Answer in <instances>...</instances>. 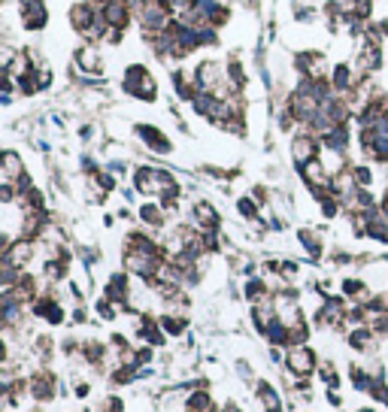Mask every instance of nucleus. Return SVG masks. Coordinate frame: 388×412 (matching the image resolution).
<instances>
[{
    "label": "nucleus",
    "instance_id": "nucleus-1",
    "mask_svg": "<svg viewBox=\"0 0 388 412\" xmlns=\"http://www.w3.org/2000/svg\"><path fill=\"white\" fill-rule=\"evenodd\" d=\"M285 367H289L291 376H298V379H310V376L318 370V358L306 342H301V346H291L289 352H285Z\"/></svg>",
    "mask_w": 388,
    "mask_h": 412
},
{
    "label": "nucleus",
    "instance_id": "nucleus-2",
    "mask_svg": "<svg viewBox=\"0 0 388 412\" xmlns=\"http://www.w3.org/2000/svg\"><path fill=\"white\" fill-rule=\"evenodd\" d=\"M124 91L134 94V97H140V100H155L158 88H155L152 73L146 70V67L134 64V67H128V73H124Z\"/></svg>",
    "mask_w": 388,
    "mask_h": 412
},
{
    "label": "nucleus",
    "instance_id": "nucleus-3",
    "mask_svg": "<svg viewBox=\"0 0 388 412\" xmlns=\"http://www.w3.org/2000/svg\"><path fill=\"white\" fill-rule=\"evenodd\" d=\"M322 140H318L316 134H310V131H303V134H298L291 140V158H294V164L298 167H303V164H310V161H316V158H322Z\"/></svg>",
    "mask_w": 388,
    "mask_h": 412
},
{
    "label": "nucleus",
    "instance_id": "nucleus-4",
    "mask_svg": "<svg viewBox=\"0 0 388 412\" xmlns=\"http://www.w3.org/2000/svg\"><path fill=\"white\" fill-rule=\"evenodd\" d=\"M55 391H58V379H55V373H49V370H37L28 379V394L37 400V403H49L55 397Z\"/></svg>",
    "mask_w": 388,
    "mask_h": 412
},
{
    "label": "nucleus",
    "instance_id": "nucleus-5",
    "mask_svg": "<svg viewBox=\"0 0 388 412\" xmlns=\"http://www.w3.org/2000/svg\"><path fill=\"white\" fill-rule=\"evenodd\" d=\"M219 212L212 210V203H207V200H198L191 206V224L198 227V231H203V234H215L219 231Z\"/></svg>",
    "mask_w": 388,
    "mask_h": 412
},
{
    "label": "nucleus",
    "instance_id": "nucleus-6",
    "mask_svg": "<svg viewBox=\"0 0 388 412\" xmlns=\"http://www.w3.org/2000/svg\"><path fill=\"white\" fill-rule=\"evenodd\" d=\"M33 258V239H25V237H18L16 243H9L4 249V264L9 267H16V270H25V264Z\"/></svg>",
    "mask_w": 388,
    "mask_h": 412
},
{
    "label": "nucleus",
    "instance_id": "nucleus-7",
    "mask_svg": "<svg viewBox=\"0 0 388 412\" xmlns=\"http://www.w3.org/2000/svg\"><path fill=\"white\" fill-rule=\"evenodd\" d=\"M136 134L143 136V143L149 146L152 152H161V155H167L170 148H173V146H170L167 136H164L161 131H158V128H152V124H140V128H136Z\"/></svg>",
    "mask_w": 388,
    "mask_h": 412
},
{
    "label": "nucleus",
    "instance_id": "nucleus-8",
    "mask_svg": "<svg viewBox=\"0 0 388 412\" xmlns=\"http://www.w3.org/2000/svg\"><path fill=\"white\" fill-rule=\"evenodd\" d=\"M104 297H109L112 303H119V306H124L128 303V297H131V285H128V276L124 273H116L109 282H107V291H104Z\"/></svg>",
    "mask_w": 388,
    "mask_h": 412
},
{
    "label": "nucleus",
    "instance_id": "nucleus-9",
    "mask_svg": "<svg viewBox=\"0 0 388 412\" xmlns=\"http://www.w3.org/2000/svg\"><path fill=\"white\" fill-rule=\"evenodd\" d=\"M255 394H258V400H261V406H264V412H285L282 400H279V394H276V388H273L270 382H258V385H255Z\"/></svg>",
    "mask_w": 388,
    "mask_h": 412
},
{
    "label": "nucleus",
    "instance_id": "nucleus-10",
    "mask_svg": "<svg viewBox=\"0 0 388 412\" xmlns=\"http://www.w3.org/2000/svg\"><path fill=\"white\" fill-rule=\"evenodd\" d=\"M4 176L6 182H25V164H21V158L16 152H4Z\"/></svg>",
    "mask_w": 388,
    "mask_h": 412
},
{
    "label": "nucleus",
    "instance_id": "nucleus-11",
    "mask_svg": "<svg viewBox=\"0 0 388 412\" xmlns=\"http://www.w3.org/2000/svg\"><path fill=\"white\" fill-rule=\"evenodd\" d=\"M185 412H219V409H215V400L210 397V391H194L185 400Z\"/></svg>",
    "mask_w": 388,
    "mask_h": 412
},
{
    "label": "nucleus",
    "instance_id": "nucleus-12",
    "mask_svg": "<svg viewBox=\"0 0 388 412\" xmlns=\"http://www.w3.org/2000/svg\"><path fill=\"white\" fill-rule=\"evenodd\" d=\"M140 219L146 224H152V227H161L167 222V210L161 203H143V210H140Z\"/></svg>",
    "mask_w": 388,
    "mask_h": 412
},
{
    "label": "nucleus",
    "instance_id": "nucleus-13",
    "mask_svg": "<svg viewBox=\"0 0 388 412\" xmlns=\"http://www.w3.org/2000/svg\"><path fill=\"white\" fill-rule=\"evenodd\" d=\"M76 61H79V67H82V70H88V73H97V67H100V58H97V52L91 49V45H85V49L76 52Z\"/></svg>",
    "mask_w": 388,
    "mask_h": 412
},
{
    "label": "nucleus",
    "instance_id": "nucleus-14",
    "mask_svg": "<svg viewBox=\"0 0 388 412\" xmlns=\"http://www.w3.org/2000/svg\"><path fill=\"white\" fill-rule=\"evenodd\" d=\"M239 212H243L246 219H255V215H258V212H255V203L249 200V197H243V200H239Z\"/></svg>",
    "mask_w": 388,
    "mask_h": 412
},
{
    "label": "nucleus",
    "instance_id": "nucleus-15",
    "mask_svg": "<svg viewBox=\"0 0 388 412\" xmlns=\"http://www.w3.org/2000/svg\"><path fill=\"white\" fill-rule=\"evenodd\" d=\"M358 412H379V409H373V406H364V409H358Z\"/></svg>",
    "mask_w": 388,
    "mask_h": 412
}]
</instances>
